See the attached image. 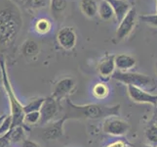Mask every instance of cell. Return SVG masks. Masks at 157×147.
I'll return each instance as SVG.
<instances>
[{"label":"cell","instance_id":"6da1fadb","mask_svg":"<svg viewBox=\"0 0 157 147\" xmlns=\"http://www.w3.org/2000/svg\"><path fill=\"white\" fill-rule=\"evenodd\" d=\"M121 105H102V104H85L76 105L71 100L66 98L64 115L67 120H100L108 117L120 115Z\"/></svg>","mask_w":157,"mask_h":147},{"label":"cell","instance_id":"7a4b0ae2","mask_svg":"<svg viewBox=\"0 0 157 147\" xmlns=\"http://www.w3.org/2000/svg\"><path fill=\"white\" fill-rule=\"evenodd\" d=\"M21 13L13 4L0 2V45H8L21 30Z\"/></svg>","mask_w":157,"mask_h":147},{"label":"cell","instance_id":"3957f363","mask_svg":"<svg viewBox=\"0 0 157 147\" xmlns=\"http://www.w3.org/2000/svg\"><path fill=\"white\" fill-rule=\"evenodd\" d=\"M0 67L2 69L3 72V88L5 89V92L7 93L8 99L10 102V108H11V117H12V128L18 126H25L24 124V119L25 113L24 111V105H21V103L19 101L18 97L16 96L15 91L11 85L10 80L7 74L6 70V64L4 62V59L0 57Z\"/></svg>","mask_w":157,"mask_h":147},{"label":"cell","instance_id":"277c9868","mask_svg":"<svg viewBox=\"0 0 157 147\" xmlns=\"http://www.w3.org/2000/svg\"><path fill=\"white\" fill-rule=\"evenodd\" d=\"M111 78L126 85H133L144 90H153L156 88V84L152 78L140 73L115 71Z\"/></svg>","mask_w":157,"mask_h":147},{"label":"cell","instance_id":"5b68a950","mask_svg":"<svg viewBox=\"0 0 157 147\" xmlns=\"http://www.w3.org/2000/svg\"><path fill=\"white\" fill-rule=\"evenodd\" d=\"M130 129L127 122L117 117H108L102 122V132L113 137H122L125 135Z\"/></svg>","mask_w":157,"mask_h":147},{"label":"cell","instance_id":"8992f818","mask_svg":"<svg viewBox=\"0 0 157 147\" xmlns=\"http://www.w3.org/2000/svg\"><path fill=\"white\" fill-rule=\"evenodd\" d=\"M59 102L56 99H54L52 96L45 98L44 103L40 109V126H46L49 123L53 122V120L59 114Z\"/></svg>","mask_w":157,"mask_h":147},{"label":"cell","instance_id":"52a82bcc","mask_svg":"<svg viewBox=\"0 0 157 147\" xmlns=\"http://www.w3.org/2000/svg\"><path fill=\"white\" fill-rule=\"evenodd\" d=\"M137 22V11L135 7H132L128 14L125 16L120 23L116 31V39L118 40H123L133 31Z\"/></svg>","mask_w":157,"mask_h":147},{"label":"cell","instance_id":"ba28073f","mask_svg":"<svg viewBox=\"0 0 157 147\" xmlns=\"http://www.w3.org/2000/svg\"><path fill=\"white\" fill-rule=\"evenodd\" d=\"M127 92L130 99L136 103H147L152 106H157V95L151 94L147 90L136 88L133 85H127Z\"/></svg>","mask_w":157,"mask_h":147},{"label":"cell","instance_id":"9c48e42d","mask_svg":"<svg viewBox=\"0 0 157 147\" xmlns=\"http://www.w3.org/2000/svg\"><path fill=\"white\" fill-rule=\"evenodd\" d=\"M75 85V80L72 78H63L55 84L51 96L58 102H61L63 99H66L67 95L72 93Z\"/></svg>","mask_w":157,"mask_h":147},{"label":"cell","instance_id":"30bf717a","mask_svg":"<svg viewBox=\"0 0 157 147\" xmlns=\"http://www.w3.org/2000/svg\"><path fill=\"white\" fill-rule=\"evenodd\" d=\"M66 121H67V119L66 117H62L57 121L46 125V127L43 129L42 137L46 140H56L63 137V126Z\"/></svg>","mask_w":157,"mask_h":147},{"label":"cell","instance_id":"8fae6325","mask_svg":"<svg viewBox=\"0 0 157 147\" xmlns=\"http://www.w3.org/2000/svg\"><path fill=\"white\" fill-rule=\"evenodd\" d=\"M57 40L61 47L66 50H70V49L74 48L76 44V34L70 27H63L58 31Z\"/></svg>","mask_w":157,"mask_h":147},{"label":"cell","instance_id":"7c38bea8","mask_svg":"<svg viewBox=\"0 0 157 147\" xmlns=\"http://www.w3.org/2000/svg\"><path fill=\"white\" fill-rule=\"evenodd\" d=\"M115 55L107 54L98 65V73L102 79H109L115 72Z\"/></svg>","mask_w":157,"mask_h":147},{"label":"cell","instance_id":"4fadbf2b","mask_svg":"<svg viewBox=\"0 0 157 147\" xmlns=\"http://www.w3.org/2000/svg\"><path fill=\"white\" fill-rule=\"evenodd\" d=\"M106 1L111 5L118 23H120L125 18V16L132 8L127 0H106Z\"/></svg>","mask_w":157,"mask_h":147},{"label":"cell","instance_id":"5bb4252c","mask_svg":"<svg viewBox=\"0 0 157 147\" xmlns=\"http://www.w3.org/2000/svg\"><path fill=\"white\" fill-rule=\"evenodd\" d=\"M136 58L129 55V54H118V55H115V67L117 71L128 72L129 70H131L136 66Z\"/></svg>","mask_w":157,"mask_h":147},{"label":"cell","instance_id":"9a60e30c","mask_svg":"<svg viewBox=\"0 0 157 147\" xmlns=\"http://www.w3.org/2000/svg\"><path fill=\"white\" fill-rule=\"evenodd\" d=\"M21 53L26 58H33L38 55L39 45L34 39H26L21 46Z\"/></svg>","mask_w":157,"mask_h":147},{"label":"cell","instance_id":"2e32d148","mask_svg":"<svg viewBox=\"0 0 157 147\" xmlns=\"http://www.w3.org/2000/svg\"><path fill=\"white\" fill-rule=\"evenodd\" d=\"M80 9L86 17L94 18L98 14L99 4L95 0H81Z\"/></svg>","mask_w":157,"mask_h":147},{"label":"cell","instance_id":"e0dca14e","mask_svg":"<svg viewBox=\"0 0 157 147\" xmlns=\"http://www.w3.org/2000/svg\"><path fill=\"white\" fill-rule=\"evenodd\" d=\"M28 126H18L10 129V138L12 143H20L25 140V132H28Z\"/></svg>","mask_w":157,"mask_h":147},{"label":"cell","instance_id":"ac0fdd59","mask_svg":"<svg viewBox=\"0 0 157 147\" xmlns=\"http://www.w3.org/2000/svg\"><path fill=\"white\" fill-rule=\"evenodd\" d=\"M98 14L100 15V17L105 21L111 20L113 17H115L114 11H113L111 5L108 3L106 0H101V2L99 3Z\"/></svg>","mask_w":157,"mask_h":147},{"label":"cell","instance_id":"d6986e66","mask_svg":"<svg viewBox=\"0 0 157 147\" xmlns=\"http://www.w3.org/2000/svg\"><path fill=\"white\" fill-rule=\"evenodd\" d=\"M144 135L149 146L157 147V126L155 124L150 125V126L145 129Z\"/></svg>","mask_w":157,"mask_h":147},{"label":"cell","instance_id":"ffe728a7","mask_svg":"<svg viewBox=\"0 0 157 147\" xmlns=\"http://www.w3.org/2000/svg\"><path fill=\"white\" fill-rule=\"evenodd\" d=\"M51 29H52L51 22L45 18H41L39 20H37L34 25V30L39 35H46L51 31Z\"/></svg>","mask_w":157,"mask_h":147},{"label":"cell","instance_id":"44dd1931","mask_svg":"<svg viewBox=\"0 0 157 147\" xmlns=\"http://www.w3.org/2000/svg\"><path fill=\"white\" fill-rule=\"evenodd\" d=\"M45 98L40 97V98H35V99L31 100L28 104L24 105V111L25 113H30V112H38L44 103Z\"/></svg>","mask_w":157,"mask_h":147},{"label":"cell","instance_id":"7402d4cb","mask_svg":"<svg viewBox=\"0 0 157 147\" xmlns=\"http://www.w3.org/2000/svg\"><path fill=\"white\" fill-rule=\"evenodd\" d=\"M108 93H109V88L108 86L104 83L96 84L93 88V95L97 99H104L105 98Z\"/></svg>","mask_w":157,"mask_h":147},{"label":"cell","instance_id":"603a6c76","mask_svg":"<svg viewBox=\"0 0 157 147\" xmlns=\"http://www.w3.org/2000/svg\"><path fill=\"white\" fill-rule=\"evenodd\" d=\"M40 122V112H30L25 115L24 124L25 126H33Z\"/></svg>","mask_w":157,"mask_h":147},{"label":"cell","instance_id":"cb8c5ba5","mask_svg":"<svg viewBox=\"0 0 157 147\" xmlns=\"http://www.w3.org/2000/svg\"><path fill=\"white\" fill-rule=\"evenodd\" d=\"M67 0H51L50 7L54 14H59L67 8Z\"/></svg>","mask_w":157,"mask_h":147},{"label":"cell","instance_id":"d4e9b609","mask_svg":"<svg viewBox=\"0 0 157 147\" xmlns=\"http://www.w3.org/2000/svg\"><path fill=\"white\" fill-rule=\"evenodd\" d=\"M11 128H12V117H11V115H8L6 119L3 121L2 125L0 126V137L7 133L11 129Z\"/></svg>","mask_w":157,"mask_h":147},{"label":"cell","instance_id":"484cf974","mask_svg":"<svg viewBox=\"0 0 157 147\" xmlns=\"http://www.w3.org/2000/svg\"><path fill=\"white\" fill-rule=\"evenodd\" d=\"M26 6L30 9H40L45 6V0H26Z\"/></svg>","mask_w":157,"mask_h":147},{"label":"cell","instance_id":"4316f807","mask_svg":"<svg viewBox=\"0 0 157 147\" xmlns=\"http://www.w3.org/2000/svg\"><path fill=\"white\" fill-rule=\"evenodd\" d=\"M140 20L145 22L147 25L157 28V14L154 15H143L140 16Z\"/></svg>","mask_w":157,"mask_h":147},{"label":"cell","instance_id":"83f0119b","mask_svg":"<svg viewBox=\"0 0 157 147\" xmlns=\"http://www.w3.org/2000/svg\"><path fill=\"white\" fill-rule=\"evenodd\" d=\"M11 138H10V130L3 135L0 137V147H10Z\"/></svg>","mask_w":157,"mask_h":147},{"label":"cell","instance_id":"f1b7e54d","mask_svg":"<svg viewBox=\"0 0 157 147\" xmlns=\"http://www.w3.org/2000/svg\"><path fill=\"white\" fill-rule=\"evenodd\" d=\"M105 147H128V145L125 141L120 139V140H115V141H113V142L108 143Z\"/></svg>","mask_w":157,"mask_h":147},{"label":"cell","instance_id":"f546056e","mask_svg":"<svg viewBox=\"0 0 157 147\" xmlns=\"http://www.w3.org/2000/svg\"><path fill=\"white\" fill-rule=\"evenodd\" d=\"M23 147H41L39 144H37L34 141H31L29 139H25L23 142Z\"/></svg>","mask_w":157,"mask_h":147},{"label":"cell","instance_id":"4dcf8cb0","mask_svg":"<svg viewBox=\"0 0 157 147\" xmlns=\"http://www.w3.org/2000/svg\"><path fill=\"white\" fill-rule=\"evenodd\" d=\"M8 115H6V114H4V115H1L0 116V126L2 125V123H3V121L5 119H6V117H7Z\"/></svg>","mask_w":157,"mask_h":147},{"label":"cell","instance_id":"1f68e13d","mask_svg":"<svg viewBox=\"0 0 157 147\" xmlns=\"http://www.w3.org/2000/svg\"><path fill=\"white\" fill-rule=\"evenodd\" d=\"M3 81V72H2V69L0 67V83Z\"/></svg>","mask_w":157,"mask_h":147},{"label":"cell","instance_id":"d6a6232c","mask_svg":"<svg viewBox=\"0 0 157 147\" xmlns=\"http://www.w3.org/2000/svg\"><path fill=\"white\" fill-rule=\"evenodd\" d=\"M155 70H156V75H157V62L155 64Z\"/></svg>","mask_w":157,"mask_h":147},{"label":"cell","instance_id":"836d02e7","mask_svg":"<svg viewBox=\"0 0 157 147\" xmlns=\"http://www.w3.org/2000/svg\"><path fill=\"white\" fill-rule=\"evenodd\" d=\"M155 125L157 126V116H156V118H155Z\"/></svg>","mask_w":157,"mask_h":147},{"label":"cell","instance_id":"e575fe53","mask_svg":"<svg viewBox=\"0 0 157 147\" xmlns=\"http://www.w3.org/2000/svg\"><path fill=\"white\" fill-rule=\"evenodd\" d=\"M156 10H157V0H156ZM157 14V13H156Z\"/></svg>","mask_w":157,"mask_h":147},{"label":"cell","instance_id":"d590c367","mask_svg":"<svg viewBox=\"0 0 157 147\" xmlns=\"http://www.w3.org/2000/svg\"><path fill=\"white\" fill-rule=\"evenodd\" d=\"M128 147H129V146H128Z\"/></svg>","mask_w":157,"mask_h":147},{"label":"cell","instance_id":"8d00e7d4","mask_svg":"<svg viewBox=\"0 0 157 147\" xmlns=\"http://www.w3.org/2000/svg\"><path fill=\"white\" fill-rule=\"evenodd\" d=\"M156 107H157V106H156Z\"/></svg>","mask_w":157,"mask_h":147}]
</instances>
